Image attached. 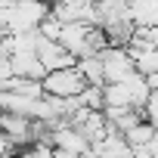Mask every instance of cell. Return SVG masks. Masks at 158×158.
<instances>
[{"label":"cell","instance_id":"1","mask_svg":"<svg viewBox=\"0 0 158 158\" xmlns=\"http://www.w3.org/2000/svg\"><path fill=\"white\" fill-rule=\"evenodd\" d=\"M87 87L84 74L77 65H68V68H53L47 71L44 77V90L53 93V96H81V90Z\"/></svg>","mask_w":158,"mask_h":158},{"label":"cell","instance_id":"2","mask_svg":"<svg viewBox=\"0 0 158 158\" xmlns=\"http://www.w3.org/2000/svg\"><path fill=\"white\" fill-rule=\"evenodd\" d=\"M99 56H102V68H106V84L109 81H127V77L136 71V59L127 53V47L109 44Z\"/></svg>","mask_w":158,"mask_h":158},{"label":"cell","instance_id":"3","mask_svg":"<svg viewBox=\"0 0 158 158\" xmlns=\"http://www.w3.org/2000/svg\"><path fill=\"white\" fill-rule=\"evenodd\" d=\"M87 31H90L87 22H65L62 25V34H59V44L68 53H74L77 59H81V56H93V50L87 44Z\"/></svg>","mask_w":158,"mask_h":158},{"label":"cell","instance_id":"4","mask_svg":"<svg viewBox=\"0 0 158 158\" xmlns=\"http://www.w3.org/2000/svg\"><path fill=\"white\" fill-rule=\"evenodd\" d=\"M37 56H40V62L47 65V71H53V68H68V65L77 62L74 53H68L59 40H50V37H40V40H37Z\"/></svg>","mask_w":158,"mask_h":158},{"label":"cell","instance_id":"5","mask_svg":"<svg viewBox=\"0 0 158 158\" xmlns=\"http://www.w3.org/2000/svg\"><path fill=\"white\" fill-rule=\"evenodd\" d=\"M53 146L68 149V152H77L81 158L90 152V139L77 130L74 124H62V127H56V130H53Z\"/></svg>","mask_w":158,"mask_h":158},{"label":"cell","instance_id":"6","mask_svg":"<svg viewBox=\"0 0 158 158\" xmlns=\"http://www.w3.org/2000/svg\"><path fill=\"white\" fill-rule=\"evenodd\" d=\"M10 62H13V71L22 74V77H37V81L47 77V65L40 62L37 50H19V53L10 56Z\"/></svg>","mask_w":158,"mask_h":158},{"label":"cell","instance_id":"7","mask_svg":"<svg viewBox=\"0 0 158 158\" xmlns=\"http://www.w3.org/2000/svg\"><path fill=\"white\" fill-rule=\"evenodd\" d=\"M130 19L136 28H149L158 22V0H130Z\"/></svg>","mask_w":158,"mask_h":158},{"label":"cell","instance_id":"8","mask_svg":"<svg viewBox=\"0 0 158 158\" xmlns=\"http://www.w3.org/2000/svg\"><path fill=\"white\" fill-rule=\"evenodd\" d=\"M124 84H127V90H130V102H133V109H139V112H143V106H146V102H149V96H152L149 77H146L143 71H133Z\"/></svg>","mask_w":158,"mask_h":158},{"label":"cell","instance_id":"9","mask_svg":"<svg viewBox=\"0 0 158 158\" xmlns=\"http://www.w3.org/2000/svg\"><path fill=\"white\" fill-rule=\"evenodd\" d=\"M77 68H81V74H84V81L87 84H106V68H102V56L99 53H93V56H81L74 62Z\"/></svg>","mask_w":158,"mask_h":158},{"label":"cell","instance_id":"10","mask_svg":"<svg viewBox=\"0 0 158 158\" xmlns=\"http://www.w3.org/2000/svg\"><path fill=\"white\" fill-rule=\"evenodd\" d=\"M155 133H158V127H155V124H152L149 118H143L139 124H133V127H130V130L124 133V139H127V143H130L133 149H139V146H146V143H149V139H152Z\"/></svg>","mask_w":158,"mask_h":158},{"label":"cell","instance_id":"11","mask_svg":"<svg viewBox=\"0 0 158 158\" xmlns=\"http://www.w3.org/2000/svg\"><path fill=\"white\" fill-rule=\"evenodd\" d=\"M81 106H87V109H106V93H102V87L99 84H87L84 90H81Z\"/></svg>","mask_w":158,"mask_h":158},{"label":"cell","instance_id":"12","mask_svg":"<svg viewBox=\"0 0 158 158\" xmlns=\"http://www.w3.org/2000/svg\"><path fill=\"white\" fill-rule=\"evenodd\" d=\"M62 25H65V22H62L59 16H53V13H50V16H47V19H44L40 25H37V31H40V37L59 40V34H62Z\"/></svg>","mask_w":158,"mask_h":158},{"label":"cell","instance_id":"13","mask_svg":"<svg viewBox=\"0 0 158 158\" xmlns=\"http://www.w3.org/2000/svg\"><path fill=\"white\" fill-rule=\"evenodd\" d=\"M136 71H143V74L158 71V47L155 50H146L143 56H136Z\"/></svg>","mask_w":158,"mask_h":158},{"label":"cell","instance_id":"14","mask_svg":"<svg viewBox=\"0 0 158 158\" xmlns=\"http://www.w3.org/2000/svg\"><path fill=\"white\" fill-rule=\"evenodd\" d=\"M143 115H146V118H149V121H152V124L158 127V90H152L149 102L143 106Z\"/></svg>","mask_w":158,"mask_h":158},{"label":"cell","instance_id":"15","mask_svg":"<svg viewBox=\"0 0 158 158\" xmlns=\"http://www.w3.org/2000/svg\"><path fill=\"white\" fill-rule=\"evenodd\" d=\"M53 158H81V155H77V152H68V149H59L56 146V155Z\"/></svg>","mask_w":158,"mask_h":158},{"label":"cell","instance_id":"16","mask_svg":"<svg viewBox=\"0 0 158 158\" xmlns=\"http://www.w3.org/2000/svg\"><path fill=\"white\" fill-rule=\"evenodd\" d=\"M74 3H99V0H74Z\"/></svg>","mask_w":158,"mask_h":158}]
</instances>
